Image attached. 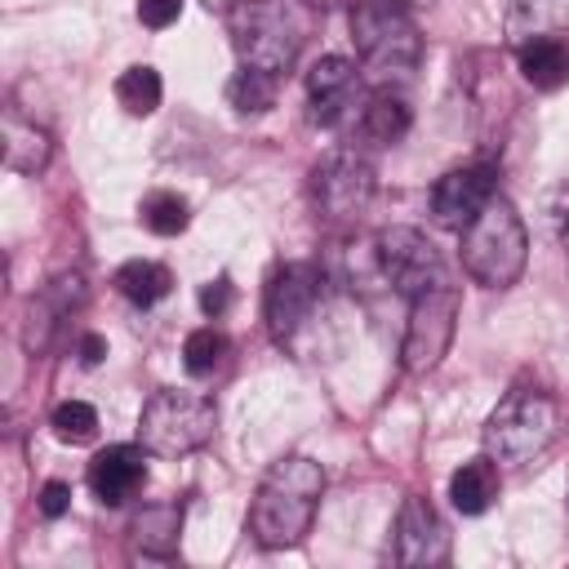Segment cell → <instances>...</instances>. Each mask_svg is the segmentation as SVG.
<instances>
[{"mask_svg":"<svg viewBox=\"0 0 569 569\" xmlns=\"http://www.w3.org/2000/svg\"><path fill=\"white\" fill-rule=\"evenodd\" d=\"M325 498V467L307 453H284L276 458L249 502V533L267 551L298 547L311 533L316 507Z\"/></svg>","mask_w":569,"mask_h":569,"instance_id":"1","label":"cell"},{"mask_svg":"<svg viewBox=\"0 0 569 569\" xmlns=\"http://www.w3.org/2000/svg\"><path fill=\"white\" fill-rule=\"evenodd\" d=\"M462 271L485 289H511L529 262V231L525 218L507 196H493L462 231Z\"/></svg>","mask_w":569,"mask_h":569,"instance_id":"2","label":"cell"},{"mask_svg":"<svg viewBox=\"0 0 569 569\" xmlns=\"http://www.w3.org/2000/svg\"><path fill=\"white\" fill-rule=\"evenodd\" d=\"M556 431H560L556 396L533 382H516L485 418V453L498 467H525L556 440Z\"/></svg>","mask_w":569,"mask_h":569,"instance_id":"3","label":"cell"},{"mask_svg":"<svg viewBox=\"0 0 569 569\" xmlns=\"http://www.w3.org/2000/svg\"><path fill=\"white\" fill-rule=\"evenodd\" d=\"M218 409L200 391H156L138 418V445L156 458H187L213 440Z\"/></svg>","mask_w":569,"mask_h":569,"instance_id":"4","label":"cell"},{"mask_svg":"<svg viewBox=\"0 0 569 569\" xmlns=\"http://www.w3.org/2000/svg\"><path fill=\"white\" fill-rule=\"evenodd\" d=\"M351 44H356V58L378 76H409L422 58V36L405 13V4L396 0H356Z\"/></svg>","mask_w":569,"mask_h":569,"instance_id":"5","label":"cell"},{"mask_svg":"<svg viewBox=\"0 0 569 569\" xmlns=\"http://www.w3.org/2000/svg\"><path fill=\"white\" fill-rule=\"evenodd\" d=\"M231 40L244 67L284 76L302 49V22L284 0H240L231 9Z\"/></svg>","mask_w":569,"mask_h":569,"instance_id":"6","label":"cell"},{"mask_svg":"<svg viewBox=\"0 0 569 569\" xmlns=\"http://www.w3.org/2000/svg\"><path fill=\"white\" fill-rule=\"evenodd\" d=\"M458 311H462V298H458V284H449V276L409 298V320H405V338H400L405 373L422 378L445 360L453 329H458Z\"/></svg>","mask_w":569,"mask_h":569,"instance_id":"7","label":"cell"},{"mask_svg":"<svg viewBox=\"0 0 569 569\" xmlns=\"http://www.w3.org/2000/svg\"><path fill=\"white\" fill-rule=\"evenodd\" d=\"M307 187H311V204H316V213L325 222L351 227L369 209L378 178H373V164L356 147H333L329 156H320L311 164V182Z\"/></svg>","mask_w":569,"mask_h":569,"instance_id":"8","label":"cell"},{"mask_svg":"<svg viewBox=\"0 0 569 569\" xmlns=\"http://www.w3.org/2000/svg\"><path fill=\"white\" fill-rule=\"evenodd\" d=\"M320 298H325V276H320L316 262H284V267H276L271 280H267V293H262L267 333L280 347H289L307 329V320L316 316Z\"/></svg>","mask_w":569,"mask_h":569,"instance_id":"9","label":"cell"},{"mask_svg":"<svg viewBox=\"0 0 569 569\" xmlns=\"http://www.w3.org/2000/svg\"><path fill=\"white\" fill-rule=\"evenodd\" d=\"M373 262H378L382 280L405 298L445 280V258L431 244V236L418 227H382L373 236Z\"/></svg>","mask_w":569,"mask_h":569,"instance_id":"10","label":"cell"},{"mask_svg":"<svg viewBox=\"0 0 569 569\" xmlns=\"http://www.w3.org/2000/svg\"><path fill=\"white\" fill-rule=\"evenodd\" d=\"M493 196H498V169L489 160L458 164L445 178H436V187H431V218L440 227H449V231H462Z\"/></svg>","mask_w":569,"mask_h":569,"instance_id":"11","label":"cell"},{"mask_svg":"<svg viewBox=\"0 0 569 569\" xmlns=\"http://www.w3.org/2000/svg\"><path fill=\"white\" fill-rule=\"evenodd\" d=\"M360 107V71L342 53H325L307 71V116L320 129L342 124Z\"/></svg>","mask_w":569,"mask_h":569,"instance_id":"12","label":"cell"},{"mask_svg":"<svg viewBox=\"0 0 569 569\" xmlns=\"http://www.w3.org/2000/svg\"><path fill=\"white\" fill-rule=\"evenodd\" d=\"M445 560H449V529L440 511L422 493H409L396 511V565L431 569Z\"/></svg>","mask_w":569,"mask_h":569,"instance_id":"13","label":"cell"},{"mask_svg":"<svg viewBox=\"0 0 569 569\" xmlns=\"http://www.w3.org/2000/svg\"><path fill=\"white\" fill-rule=\"evenodd\" d=\"M147 485V449L142 445H107L89 462V489L102 507H124Z\"/></svg>","mask_w":569,"mask_h":569,"instance_id":"14","label":"cell"},{"mask_svg":"<svg viewBox=\"0 0 569 569\" xmlns=\"http://www.w3.org/2000/svg\"><path fill=\"white\" fill-rule=\"evenodd\" d=\"M0 142H4V164L18 169V173H40V169L53 160V138H49V129H40L36 120H27L18 107L4 111Z\"/></svg>","mask_w":569,"mask_h":569,"instance_id":"15","label":"cell"},{"mask_svg":"<svg viewBox=\"0 0 569 569\" xmlns=\"http://www.w3.org/2000/svg\"><path fill=\"white\" fill-rule=\"evenodd\" d=\"M516 67L525 76V84L551 93L560 84H569V44L551 31V36H529L516 44Z\"/></svg>","mask_w":569,"mask_h":569,"instance_id":"16","label":"cell"},{"mask_svg":"<svg viewBox=\"0 0 569 569\" xmlns=\"http://www.w3.org/2000/svg\"><path fill=\"white\" fill-rule=\"evenodd\" d=\"M413 124V107L400 89H373L365 102H360V133L373 142V147H396Z\"/></svg>","mask_w":569,"mask_h":569,"instance_id":"17","label":"cell"},{"mask_svg":"<svg viewBox=\"0 0 569 569\" xmlns=\"http://www.w3.org/2000/svg\"><path fill=\"white\" fill-rule=\"evenodd\" d=\"M498 498V462L489 453L480 458H467L453 476H449V502L462 511V516H480L489 511Z\"/></svg>","mask_w":569,"mask_h":569,"instance_id":"18","label":"cell"},{"mask_svg":"<svg viewBox=\"0 0 569 569\" xmlns=\"http://www.w3.org/2000/svg\"><path fill=\"white\" fill-rule=\"evenodd\" d=\"M133 547L147 556H173L182 538V502H151L133 516Z\"/></svg>","mask_w":569,"mask_h":569,"instance_id":"19","label":"cell"},{"mask_svg":"<svg viewBox=\"0 0 569 569\" xmlns=\"http://www.w3.org/2000/svg\"><path fill=\"white\" fill-rule=\"evenodd\" d=\"M173 289V276L164 262H151V258H133L116 271V293L133 307H156L164 293Z\"/></svg>","mask_w":569,"mask_h":569,"instance_id":"20","label":"cell"},{"mask_svg":"<svg viewBox=\"0 0 569 569\" xmlns=\"http://www.w3.org/2000/svg\"><path fill=\"white\" fill-rule=\"evenodd\" d=\"M164 98V84H160V71L147 67V62H133L116 76V102L129 111V116H151Z\"/></svg>","mask_w":569,"mask_h":569,"instance_id":"21","label":"cell"},{"mask_svg":"<svg viewBox=\"0 0 569 569\" xmlns=\"http://www.w3.org/2000/svg\"><path fill=\"white\" fill-rule=\"evenodd\" d=\"M276 84H280V76L240 62V71L227 80V102H231L240 116H262V111L276 107Z\"/></svg>","mask_w":569,"mask_h":569,"instance_id":"22","label":"cell"},{"mask_svg":"<svg viewBox=\"0 0 569 569\" xmlns=\"http://www.w3.org/2000/svg\"><path fill=\"white\" fill-rule=\"evenodd\" d=\"M138 218H142V227L151 236H182L187 222H191V204L178 191H151L142 200V209H138Z\"/></svg>","mask_w":569,"mask_h":569,"instance_id":"23","label":"cell"},{"mask_svg":"<svg viewBox=\"0 0 569 569\" xmlns=\"http://www.w3.org/2000/svg\"><path fill=\"white\" fill-rule=\"evenodd\" d=\"M222 360H227V338H222L213 325H204V329H191V333H187V342H182V365H187V373L209 378Z\"/></svg>","mask_w":569,"mask_h":569,"instance_id":"24","label":"cell"},{"mask_svg":"<svg viewBox=\"0 0 569 569\" xmlns=\"http://www.w3.org/2000/svg\"><path fill=\"white\" fill-rule=\"evenodd\" d=\"M49 427H53L58 440L84 445V440H93V431H98V409H93L89 400H62V405L49 413Z\"/></svg>","mask_w":569,"mask_h":569,"instance_id":"25","label":"cell"},{"mask_svg":"<svg viewBox=\"0 0 569 569\" xmlns=\"http://www.w3.org/2000/svg\"><path fill=\"white\" fill-rule=\"evenodd\" d=\"M138 18H142V27L164 31L182 18V0H138Z\"/></svg>","mask_w":569,"mask_h":569,"instance_id":"26","label":"cell"},{"mask_svg":"<svg viewBox=\"0 0 569 569\" xmlns=\"http://www.w3.org/2000/svg\"><path fill=\"white\" fill-rule=\"evenodd\" d=\"M231 298H236V289H231V276H213V280L200 289V311L218 320V316L231 307Z\"/></svg>","mask_w":569,"mask_h":569,"instance_id":"27","label":"cell"},{"mask_svg":"<svg viewBox=\"0 0 569 569\" xmlns=\"http://www.w3.org/2000/svg\"><path fill=\"white\" fill-rule=\"evenodd\" d=\"M67 507H71V485L67 480H44V489H40V516L44 520H58V516H67Z\"/></svg>","mask_w":569,"mask_h":569,"instance_id":"28","label":"cell"},{"mask_svg":"<svg viewBox=\"0 0 569 569\" xmlns=\"http://www.w3.org/2000/svg\"><path fill=\"white\" fill-rule=\"evenodd\" d=\"M551 213H556V231H560V244L569 249V182L560 187V196H556V209H551Z\"/></svg>","mask_w":569,"mask_h":569,"instance_id":"29","label":"cell"},{"mask_svg":"<svg viewBox=\"0 0 569 569\" xmlns=\"http://www.w3.org/2000/svg\"><path fill=\"white\" fill-rule=\"evenodd\" d=\"M102 356H107V338L84 333V338H80V360H84V365H98Z\"/></svg>","mask_w":569,"mask_h":569,"instance_id":"30","label":"cell"},{"mask_svg":"<svg viewBox=\"0 0 569 569\" xmlns=\"http://www.w3.org/2000/svg\"><path fill=\"white\" fill-rule=\"evenodd\" d=\"M200 4H204V9H213V13H231L240 0H200Z\"/></svg>","mask_w":569,"mask_h":569,"instance_id":"31","label":"cell"},{"mask_svg":"<svg viewBox=\"0 0 569 569\" xmlns=\"http://www.w3.org/2000/svg\"><path fill=\"white\" fill-rule=\"evenodd\" d=\"M396 4H405V9H431L436 0H396Z\"/></svg>","mask_w":569,"mask_h":569,"instance_id":"32","label":"cell"},{"mask_svg":"<svg viewBox=\"0 0 569 569\" xmlns=\"http://www.w3.org/2000/svg\"><path fill=\"white\" fill-rule=\"evenodd\" d=\"M302 4H311V9H329L333 0H302Z\"/></svg>","mask_w":569,"mask_h":569,"instance_id":"33","label":"cell"}]
</instances>
